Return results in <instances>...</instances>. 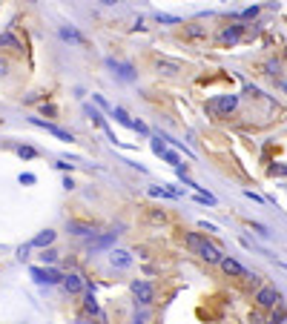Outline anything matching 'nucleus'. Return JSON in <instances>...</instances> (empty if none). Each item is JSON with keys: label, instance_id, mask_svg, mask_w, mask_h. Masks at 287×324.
I'll return each instance as SVG.
<instances>
[{"label": "nucleus", "instance_id": "nucleus-1", "mask_svg": "<svg viewBox=\"0 0 287 324\" xmlns=\"http://www.w3.org/2000/svg\"><path fill=\"white\" fill-rule=\"evenodd\" d=\"M184 241H187V247H190V250H195V256L201 258V261H207V264H221V258H224V256H221L219 250L204 238V236H198V233H187Z\"/></svg>", "mask_w": 287, "mask_h": 324}, {"label": "nucleus", "instance_id": "nucleus-2", "mask_svg": "<svg viewBox=\"0 0 287 324\" xmlns=\"http://www.w3.org/2000/svg\"><path fill=\"white\" fill-rule=\"evenodd\" d=\"M236 106H238V98H236V95H221V98L207 101V109H210V112H219V115H230Z\"/></svg>", "mask_w": 287, "mask_h": 324}, {"label": "nucleus", "instance_id": "nucleus-3", "mask_svg": "<svg viewBox=\"0 0 287 324\" xmlns=\"http://www.w3.org/2000/svg\"><path fill=\"white\" fill-rule=\"evenodd\" d=\"M279 301H282V295L276 293V287H258V293H255V304H258V307L270 310V307H276Z\"/></svg>", "mask_w": 287, "mask_h": 324}, {"label": "nucleus", "instance_id": "nucleus-4", "mask_svg": "<svg viewBox=\"0 0 287 324\" xmlns=\"http://www.w3.org/2000/svg\"><path fill=\"white\" fill-rule=\"evenodd\" d=\"M132 293H135L138 304H152V298H155V290H152L150 281H132Z\"/></svg>", "mask_w": 287, "mask_h": 324}, {"label": "nucleus", "instance_id": "nucleus-5", "mask_svg": "<svg viewBox=\"0 0 287 324\" xmlns=\"http://www.w3.org/2000/svg\"><path fill=\"white\" fill-rule=\"evenodd\" d=\"M32 278L40 281V284H58V281H64V275H58L55 270H40V267H32Z\"/></svg>", "mask_w": 287, "mask_h": 324}, {"label": "nucleus", "instance_id": "nucleus-6", "mask_svg": "<svg viewBox=\"0 0 287 324\" xmlns=\"http://www.w3.org/2000/svg\"><path fill=\"white\" fill-rule=\"evenodd\" d=\"M34 126H40V129H46V132H52V135H58L61 141H72V132H66V129H61V126H55V123H46L43 118H32Z\"/></svg>", "mask_w": 287, "mask_h": 324}, {"label": "nucleus", "instance_id": "nucleus-7", "mask_svg": "<svg viewBox=\"0 0 287 324\" xmlns=\"http://www.w3.org/2000/svg\"><path fill=\"white\" fill-rule=\"evenodd\" d=\"M221 270L227 275H241V278H250V273L238 264V261H233V258H221Z\"/></svg>", "mask_w": 287, "mask_h": 324}, {"label": "nucleus", "instance_id": "nucleus-8", "mask_svg": "<svg viewBox=\"0 0 287 324\" xmlns=\"http://www.w3.org/2000/svg\"><path fill=\"white\" fill-rule=\"evenodd\" d=\"M64 287H66V293H81L84 290V275L81 273H66L64 275Z\"/></svg>", "mask_w": 287, "mask_h": 324}, {"label": "nucleus", "instance_id": "nucleus-9", "mask_svg": "<svg viewBox=\"0 0 287 324\" xmlns=\"http://www.w3.org/2000/svg\"><path fill=\"white\" fill-rule=\"evenodd\" d=\"M109 66L118 72V78L121 81H135V69L129 66V63H118L115 58H109Z\"/></svg>", "mask_w": 287, "mask_h": 324}, {"label": "nucleus", "instance_id": "nucleus-10", "mask_svg": "<svg viewBox=\"0 0 287 324\" xmlns=\"http://www.w3.org/2000/svg\"><path fill=\"white\" fill-rule=\"evenodd\" d=\"M109 261H112V267H129V264H132V256H129L127 250H112V253H109Z\"/></svg>", "mask_w": 287, "mask_h": 324}, {"label": "nucleus", "instance_id": "nucleus-11", "mask_svg": "<svg viewBox=\"0 0 287 324\" xmlns=\"http://www.w3.org/2000/svg\"><path fill=\"white\" fill-rule=\"evenodd\" d=\"M112 241H115V233H106V236H98V238L92 236V241H89V250H92V253H95V250H106Z\"/></svg>", "mask_w": 287, "mask_h": 324}, {"label": "nucleus", "instance_id": "nucleus-12", "mask_svg": "<svg viewBox=\"0 0 287 324\" xmlns=\"http://www.w3.org/2000/svg\"><path fill=\"white\" fill-rule=\"evenodd\" d=\"M55 238H58V233H52V230H43L40 236H34V238H32V244H29V247H43V250H46V247H49Z\"/></svg>", "mask_w": 287, "mask_h": 324}, {"label": "nucleus", "instance_id": "nucleus-13", "mask_svg": "<svg viewBox=\"0 0 287 324\" xmlns=\"http://www.w3.org/2000/svg\"><path fill=\"white\" fill-rule=\"evenodd\" d=\"M69 233H75V236H95V227L84 224V221H69Z\"/></svg>", "mask_w": 287, "mask_h": 324}, {"label": "nucleus", "instance_id": "nucleus-14", "mask_svg": "<svg viewBox=\"0 0 287 324\" xmlns=\"http://www.w3.org/2000/svg\"><path fill=\"white\" fill-rule=\"evenodd\" d=\"M238 37H241V26H227V29L219 34L221 43H236Z\"/></svg>", "mask_w": 287, "mask_h": 324}, {"label": "nucleus", "instance_id": "nucleus-15", "mask_svg": "<svg viewBox=\"0 0 287 324\" xmlns=\"http://www.w3.org/2000/svg\"><path fill=\"white\" fill-rule=\"evenodd\" d=\"M155 66H158V72H164V75H178V72H181V66H178L175 60H164V58H161Z\"/></svg>", "mask_w": 287, "mask_h": 324}, {"label": "nucleus", "instance_id": "nucleus-16", "mask_svg": "<svg viewBox=\"0 0 287 324\" xmlns=\"http://www.w3.org/2000/svg\"><path fill=\"white\" fill-rule=\"evenodd\" d=\"M61 37H64V40H72V43H84V37L75 32L72 26H61Z\"/></svg>", "mask_w": 287, "mask_h": 324}, {"label": "nucleus", "instance_id": "nucleus-17", "mask_svg": "<svg viewBox=\"0 0 287 324\" xmlns=\"http://www.w3.org/2000/svg\"><path fill=\"white\" fill-rule=\"evenodd\" d=\"M152 152H155V155H161V158L167 155V147H164V141H161V135H155V138H152Z\"/></svg>", "mask_w": 287, "mask_h": 324}, {"label": "nucleus", "instance_id": "nucleus-18", "mask_svg": "<svg viewBox=\"0 0 287 324\" xmlns=\"http://www.w3.org/2000/svg\"><path fill=\"white\" fill-rule=\"evenodd\" d=\"M0 46H12V49H20V43H17V37H12L9 32L0 34Z\"/></svg>", "mask_w": 287, "mask_h": 324}, {"label": "nucleus", "instance_id": "nucleus-19", "mask_svg": "<svg viewBox=\"0 0 287 324\" xmlns=\"http://www.w3.org/2000/svg\"><path fill=\"white\" fill-rule=\"evenodd\" d=\"M84 307L89 310V313H92V316H98V313H101V307H98V301H95V295H92V293H89V295H86Z\"/></svg>", "mask_w": 287, "mask_h": 324}, {"label": "nucleus", "instance_id": "nucleus-20", "mask_svg": "<svg viewBox=\"0 0 287 324\" xmlns=\"http://www.w3.org/2000/svg\"><path fill=\"white\" fill-rule=\"evenodd\" d=\"M112 118H118L121 123H127V126H135V120H129V115H127L124 109H112Z\"/></svg>", "mask_w": 287, "mask_h": 324}, {"label": "nucleus", "instance_id": "nucleus-21", "mask_svg": "<svg viewBox=\"0 0 287 324\" xmlns=\"http://www.w3.org/2000/svg\"><path fill=\"white\" fill-rule=\"evenodd\" d=\"M164 161H167V164H172L175 170H181V158H178L175 152H169V149H167V155H164Z\"/></svg>", "mask_w": 287, "mask_h": 324}, {"label": "nucleus", "instance_id": "nucleus-22", "mask_svg": "<svg viewBox=\"0 0 287 324\" xmlns=\"http://www.w3.org/2000/svg\"><path fill=\"white\" fill-rule=\"evenodd\" d=\"M40 258H43V264H55V261H58V253H55V250H43Z\"/></svg>", "mask_w": 287, "mask_h": 324}, {"label": "nucleus", "instance_id": "nucleus-23", "mask_svg": "<svg viewBox=\"0 0 287 324\" xmlns=\"http://www.w3.org/2000/svg\"><path fill=\"white\" fill-rule=\"evenodd\" d=\"M17 155H20V158H34L37 152H34L32 147H17Z\"/></svg>", "mask_w": 287, "mask_h": 324}, {"label": "nucleus", "instance_id": "nucleus-24", "mask_svg": "<svg viewBox=\"0 0 287 324\" xmlns=\"http://www.w3.org/2000/svg\"><path fill=\"white\" fill-rule=\"evenodd\" d=\"M270 175H287V167H285V164H273Z\"/></svg>", "mask_w": 287, "mask_h": 324}, {"label": "nucleus", "instance_id": "nucleus-25", "mask_svg": "<svg viewBox=\"0 0 287 324\" xmlns=\"http://www.w3.org/2000/svg\"><path fill=\"white\" fill-rule=\"evenodd\" d=\"M258 15V6H253V9H244V12H238V17H247V20H250V17H255Z\"/></svg>", "mask_w": 287, "mask_h": 324}, {"label": "nucleus", "instance_id": "nucleus-26", "mask_svg": "<svg viewBox=\"0 0 287 324\" xmlns=\"http://www.w3.org/2000/svg\"><path fill=\"white\" fill-rule=\"evenodd\" d=\"M34 181H37V178H34L32 172H23V175H20V184H34Z\"/></svg>", "mask_w": 287, "mask_h": 324}, {"label": "nucleus", "instance_id": "nucleus-27", "mask_svg": "<svg viewBox=\"0 0 287 324\" xmlns=\"http://www.w3.org/2000/svg\"><path fill=\"white\" fill-rule=\"evenodd\" d=\"M158 20H161V23H178V17H172V15H161V12H158Z\"/></svg>", "mask_w": 287, "mask_h": 324}, {"label": "nucleus", "instance_id": "nucleus-28", "mask_svg": "<svg viewBox=\"0 0 287 324\" xmlns=\"http://www.w3.org/2000/svg\"><path fill=\"white\" fill-rule=\"evenodd\" d=\"M150 195H155V198H158V195H169V189H161V187H150Z\"/></svg>", "mask_w": 287, "mask_h": 324}, {"label": "nucleus", "instance_id": "nucleus-29", "mask_svg": "<svg viewBox=\"0 0 287 324\" xmlns=\"http://www.w3.org/2000/svg\"><path fill=\"white\" fill-rule=\"evenodd\" d=\"M187 34H192V37H198V34H204V29H201V26H190V29H187Z\"/></svg>", "mask_w": 287, "mask_h": 324}, {"label": "nucleus", "instance_id": "nucleus-30", "mask_svg": "<svg viewBox=\"0 0 287 324\" xmlns=\"http://www.w3.org/2000/svg\"><path fill=\"white\" fill-rule=\"evenodd\" d=\"M279 72V63L276 60H267V75H276Z\"/></svg>", "mask_w": 287, "mask_h": 324}, {"label": "nucleus", "instance_id": "nucleus-31", "mask_svg": "<svg viewBox=\"0 0 287 324\" xmlns=\"http://www.w3.org/2000/svg\"><path fill=\"white\" fill-rule=\"evenodd\" d=\"M244 195H247V198H253V201H258V204H261V201H264V198H261V195H255L253 189H247V192H244Z\"/></svg>", "mask_w": 287, "mask_h": 324}, {"label": "nucleus", "instance_id": "nucleus-32", "mask_svg": "<svg viewBox=\"0 0 287 324\" xmlns=\"http://www.w3.org/2000/svg\"><path fill=\"white\" fill-rule=\"evenodd\" d=\"M17 256H20V261H23V258H29V244H26V247H20V250H17Z\"/></svg>", "mask_w": 287, "mask_h": 324}, {"label": "nucleus", "instance_id": "nucleus-33", "mask_svg": "<svg viewBox=\"0 0 287 324\" xmlns=\"http://www.w3.org/2000/svg\"><path fill=\"white\" fill-rule=\"evenodd\" d=\"M132 129H138V132H150V129H147V123H141V120H135V126H132Z\"/></svg>", "mask_w": 287, "mask_h": 324}, {"label": "nucleus", "instance_id": "nucleus-34", "mask_svg": "<svg viewBox=\"0 0 287 324\" xmlns=\"http://www.w3.org/2000/svg\"><path fill=\"white\" fill-rule=\"evenodd\" d=\"M6 72H9V63H6V60H0V75H6Z\"/></svg>", "mask_w": 287, "mask_h": 324}, {"label": "nucleus", "instance_id": "nucleus-35", "mask_svg": "<svg viewBox=\"0 0 287 324\" xmlns=\"http://www.w3.org/2000/svg\"><path fill=\"white\" fill-rule=\"evenodd\" d=\"M282 89H285V92H287V81H285V84H282Z\"/></svg>", "mask_w": 287, "mask_h": 324}, {"label": "nucleus", "instance_id": "nucleus-36", "mask_svg": "<svg viewBox=\"0 0 287 324\" xmlns=\"http://www.w3.org/2000/svg\"><path fill=\"white\" fill-rule=\"evenodd\" d=\"M132 324H144V322H132Z\"/></svg>", "mask_w": 287, "mask_h": 324}]
</instances>
